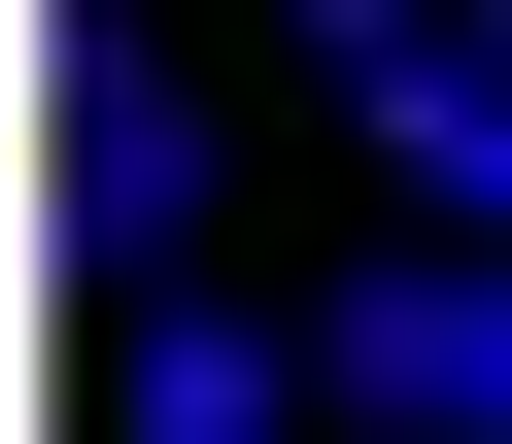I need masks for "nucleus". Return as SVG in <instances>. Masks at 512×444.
<instances>
[{
    "instance_id": "f257e3e1",
    "label": "nucleus",
    "mask_w": 512,
    "mask_h": 444,
    "mask_svg": "<svg viewBox=\"0 0 512 444\" xmlns=\"http://www.w3.org/2000/svg\"><path fill=\"white\" fill-rule=\"evenodd\" d=\"M308 410H376V444H512V274H478V240H376V274L308 308Z\"/></svg>"
},
{
    "instance_id": "f03ea898",
    "label": "nucleus",
    "mask_w": 512,
    "mask_h": 444,
    "mask_svg": "<svg viewBox=\"0 0 512 444\" xmlns=\"http://www.w3.org/2000/svg\"><path fill=\"white\" fill-rule=\"evenodd\" d=\"M35 205H69V274H137V308H171V240H205V103H171L137 35H69V137H35Z\"/></svg>"
},
{
    "instance_id": "7ed1b4c3",
    "label": "nucleus",
    "mask_w": 512,
    "mask_h": 444,
    "mask_svg": "<svg viewBox=\"0 0 512 444\" xmlns=\"http://www.w3.org/2000/svg\"><path fill=\"white\" fill-rule=\"evenodd\" d=\"M137 444H308V342L171 274V308H137Z\"/></svg>"
},
{
    "instance_id": "20e7f679",
    "label": "nucleus",
    "mask_w": 512,
    "mask_h": 444,
    "mask_svg": "<svg viewBox=\"0 0 512 444\" xmlns=\"http://www.w3.org/2000/svg\"><path fill=\"white\" fill-rule=\"evenodd\" d=\"M376 171H410V240H478V274H512V69H478V35L376 103Z\"/></svg>"
},
{
    "instance_id": "39448f33",
    "label": "nucleus",
    "mask_w": 512,
    "mask_h": 444,
    "mask_svg": "<svg viewBox=\"0 0 512 444\" xmlns=\"http://www.w3.org/2000/svg\"><path fill=\"white\" fill-rule=\"evenodd\" d=\"M444 35H478V0H308V69H342V103H410Z\"/></svg>"
},
{
    "instance_id": "423d86ee",
    "label": "nucleus",
    "mask_w": 512,
    "mask_h": 444,
    "mask_svg": "<svg viewBox=\"0 0 512 444\" xmlns=\"http://www.w3.org/2000/svg\"><path fill=\"white\" fill-rule=\"evenodd\" d=\"M478 69H512V0H478Z\"/></svg>"
}]
</instances>
